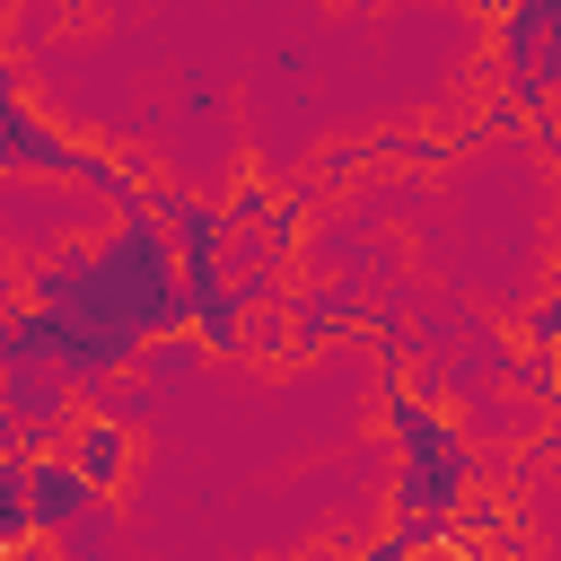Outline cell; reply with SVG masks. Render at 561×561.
<instances>
[{"mask_svg": "<svg viewBox=\"0 0 561 561\" xmlns=\"http://www.w3.org/2000/svg\"><path fill=\"white\" fill-rule=\"evenodd\" d=\"M70 473L88 482V491H114L123 482V456H131V430L114 421V412H96V421H70Z\"/></svg>", "mask_w": 561, "mask_h": 561, "instance_id": "3", "label": "cell"}, {"mask_svg": "<svg viewBox=\"0 0 561 561\" xmlns=\"http://www.w3.org/2000/svg\"><path fill=\"white\" fill-rule=\"evenodd\" d=\"M394 447H403V473H394V500L403 517H447L465 491H473V447L456 438L447 412L394 394Z\"/></svg>", "mask_w": 561, "mask_h": 561, "instance_id": "1", "label": "cell"}, {"mask_svg": "<svg viewBox=\"0 0 561 561\" xmlns=\"http://www.w3.org/2000/svg\"><path fill=\"white\" fill-rule=\"evenodd\" d=\"M18 500H26V526H35V535H70L79 517H96V491L70 473L61 447H53V456H26V491H18Z\"/></svg>", "mask_w": 561, "mask_h": 561, "instance_id": "2", "label": "cell"}, {"mask_svg": "<svg viewBox=\"0 0 561 561\" xmlns=\"http://www.w3.org/2000/svg\"><path fill=\"white\" fill-rule=\"evenodd\" d=\"M0 96H18V70H9V53H0Z\"/></svg>", "mask_w": 561, "mask_h": 561, "instance_id": "4", "label": "cell"}]
</instances>
